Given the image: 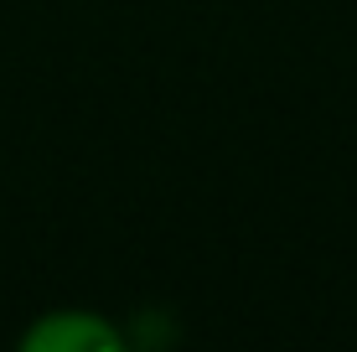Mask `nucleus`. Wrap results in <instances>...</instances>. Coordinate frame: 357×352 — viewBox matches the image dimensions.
<instances>
[{"label": "nucleus", "instance_id": "nucleus-1", "mask_svg": "<svg viewBox=\"0 0 357 352\" xmlns=\"http://www.w3.org/2000/svg\"><path fill=\"white\" fill-rule=\"evenodd\" d=\"M26 347H36V352H68V347L98 352V347H119V337H114V326H104L89 311H73V316L63 311V316L42 321L36 332H26Z\"/></svg>", "mask_w": 357, "mask_h": 352}]
</instances>
